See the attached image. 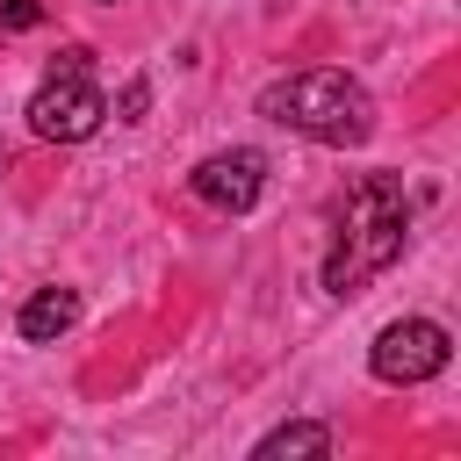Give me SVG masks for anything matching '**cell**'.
Listing matches in <instances>:
<instances>
[{"label": "cell", "mask_w": 461, "mask_h": 461, "mask_svg": "<svg viewBox=\"0 0 461 461\" xmlns=\"http://www.w3.org/2000/svg\"><path fill=\"white\" fill-rule=\"evenodd\" d=\"M144 108H151V86H144V79H130V86L115 94V115H122V122H137Z\"/></svg>", "instance_id": "9c48e42d"}, {"label": "cell", "mask_w": 461, "mask_h": 461, "mask_svg": "<svg viewBox=\"0 0 461 461\" xmlns=\"http://www.w3.org/2000/svg\"><path fill=\"white\" fill-rule=\"evenodd\" d=\"M43 22V0H0V36H22Z\"/></svg>", "instance_id": "ba28073f"}, {"label": "cell", "mask_w": 461, "mask_h": 461, "mask_svg": "<svg viewBox=\"0 0 461 461\" xmlns=\"http://www.w3.org/2000/svg\"><path fill=\"white\" fill-rule=\"evenodd\" d=\"M187 187H194V202H209V209H223V216H245V209L259 202V187H267V158H259L252 144L209 151V158L187 173Z\"/></svg>", "instance_id": "5b68a950"}, {"label": "cell", "mask_w": 461, "mask_h": 461, "mask_svg": "<svg viewBox=\"0 0 461 461\" xmlns=\"http://www.w3.org/2000/svg\"><path fill=\"white\" fill-rule=\"evenodd\" d=\"M108 122V94L86 79V65H50V79L29 94V130L50 144H86Z\"/></svg>", "instance_id": "3957f363"}, {"label": "cell", "mask_w": 461, "mask_h": 461, "mask_svg": "<svg viewBox=\"0 0 461 461\" xmlns=\"http://www.w3.org/2000/svg\"><path fill=\"white\" fill-rule=\"evenodd\" d=\"M274 454H331V425H317V418L274 425V432L259 439V461H274Z\"/></svg>", "instance_id": "52a82bcc"}, {"label": "cell", "mask_w": 461, "mask_h": 461, "mask_svg": "<svg viewBox=\"0 0 461 461\" xmlns=\"http://www.w3.org/2000/svg\"><path fill=\"white\" fill-rule=\"evenodd\" d=\"M447 324H432V317H396L382 339H375V353H367V367L382 375V382H432L439 367H447Z\"/></svg>", "instance_id": "277c9868"}, {"label": "cell", "mask_w": 461, "mask_h": 461, "mask_svg": "<svg viewBox=\"0 0 461 461\" xmlns=\"http://www.w3.org/2000/svg\"><path fill=\"white\" fill-rule=\"evenodd\" d=\"M403 238H411V194H403V180H396V173H360L353 194H346L339 245H331V259H324V288H331V295L367 288L382 267H396Z\"/></svg>", "instance_id": "6da1fadb"}, {"label": "cell", "mask_w": 461, "mask_h": 461, "mask_svg": "<svg viewBox=\"0 0 461 461\" xmlns=\"http://www.w3.org/2000/svg\"><path fill=\"white\" fill-rule=\"evenodd\" d=\"M259 115H274L281 130H295V137H310V144H367V130H375V101H367V86L360 79H346V72H331V65H317V72H295V79H274L267 94H259Z\"/></svg>", "instance_id": "7a4b0ae2"}, {"label": "cell", "mask_w": 461, "mask_h": 461, "mask_svg": "<svg viewBox=\"0 0 461 461\" xmlns=\"http://www.w3.org/2000/svg\"><path fill=\"white\" fill-rule=\"evenodd\" d=\"M79 324V295L72 288H36L29 303H22V317H14V331L29 339V346H50V339H65Z\"/></svg>", "instance_id": "8992f818"}]
</instances>
